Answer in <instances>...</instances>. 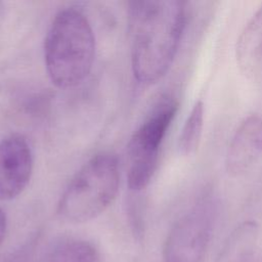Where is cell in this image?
I'll list each match as a JSON object with an SVG mask.
<instances>
[{
    "label": "cell",
    "mask_w": 262,
    "mask_h": 262,
    "mask_svg": "<svg viewBox=\"0 0 262 262\" xmlns=\"http://www.w3.org/2000/svg\"><path fill=\"white\" fill-rule=\"evenodd\" d=\"M185 23L186 7L182 1H135L130 4L131 63L139 83H155L168 72Z\"/></svg>",
    "instance_id": "6da1fadb"
},
{
    "label": "cell",
    "mask_w": 262,
    "mask_h": 262,
    "mask_svg": "<svg viewBox=\"0 0 262 262\" xmlns=\"http://www.w3.org/2000/svg\"><path fill=\"white\" fill-rule=\"evenodd\" d=\"M95 56V37L87 17L78 9L60 10L44 43V57L51 82L59 88L77 86L88 76Z\"/></svg>",
    "instance_id": "7a4b0ae2"
},
{
    "label": "cell",
    "mask_w": 262,
    "mask_h": 262,
    "mask_svg": "<svg viewBox=\"0 0 262 262\" xmlns=\"http://www.w3.org/2000/svg\"><path fill=\"white\" fill-rule=\"evenodd\" d=\"M119 183L117 158L110 152L92 157L61 194L57 215L69 223H84L96 218L116 199Z\"/></svg>",
    "instance_id": "3957f363"
},
{
    "label": "cell",
    "mask_w": 262,
    "mask_h": 262,
    "mask_svg": "<svg viewBox=\"0 0 262 262\" xmlns=\"http://www.w3.org/2000/svg\"><path fill=\"white\" fill-rule=\"evenodd\" d=\"M178 105L174 97L162 96L133 133L127 146V178L132 190H141L150 182L162 143L177 114Z\"/></svg>",
    "instance_id": "277c9868"
},
{
    "label": "cell",
    "mask_w": 262,
    "mask_h": 262,
    "mask_svg": "<svg viewBox=\"0 0 262 262\" xmlns=\"http://www.w3.org/2000/svg\"><path fill=\"white\" fill-rule=\"evenodd\" d=\"M215 215V205L209 199L185 213L166 237L164 262H202L212 236Z\"/></svg>",
    "instance_id": "5b68a950"
},
{
    "label": "cell",
    "mask_w": 262,
    "mask_h": 262,
    "mask_svg": "<svg viewBox=\"0 0 262 262\" xmlns=\"http://www.w3.org/2000/svg\"><path fill=\"white\" fill-rule=\"evenodd\" d=\"M33 154L27 139L13 134L0 141V200L16 198L28 185Z\"/></svg>",
    "instance_id": "8992f818"
},
{
    "label": "cell",
    "mask_w": 262,
    "mask_h": 262,
    "mask_svg": "<svg viewBox=\"0 0 262 262\" xmlns=\"http://www.w3.org/2000/svg\"><path fill=\"white\" fill-rule=\"evenodd\" d=\"M262 157V116L246 117L233 132L225 156V170L237 177L251 170Z\"/></svg>",
    "instance_id": "52a82bcc"
},
{
    "label": "cell",
    "mask_w": 262,
    "mask_h": 262,
    "mask_svg": "<svg viewBox=\"0 0 262 262\" xmlns=\"http://www.w3.org/2000/svg\"><path fill=\"white\" fill-rule=\"evenodd\" d=\"M235 59L249 79L262 77V5L242 30L235 44Z\"/></svg>",
    "instance_id": "ba28073f"
},
{
    "label": "cell",
    "mask_w": 262,
    "mask_h": 262,
    "mask_svg": "<svg viewBox=\"0 0 262 262\" xmlns=\"http://www.w3.org/2000/svg\"><path fill=\"white\" fill-rule=\"evenodd\" d=\"M258 233L255 221L241 223L228 235L215 262H247L255 250Z\"/></svg>",
    "instance_id": "9c48e42d"
},
{
    "label": "cell",
    "mask_w": 262,
    "mask_h": 262,
    "mask_svg": "<svg viewBox=\"0 0 262 262\" xmlns=\"http://www.w3.org/2000/svg\"><path fill=\"white\" fill-rule=\"evenodd\" d=\"M45 262H100L97 249L84 239H69L58 244Z\"/></svg>",
    "instance_id": "30bf717a"
},
{
    "label": "cell",
    "mask_w": 262,
    "mask_h": 262,
    "mask_svg": "<svg viewBox=\"0 0 262 262\" xmlns=\"http://www.w3.org/2000/svg\"><path fill=\"white\" fill-rule=\"evenodd\" d=\"M204 116V103L198 100L192 105L179 135L178 148L182 155L190 156L198 150L203 135Z\"/></svg>",
    "instance_id": "8fae6325"
},
{
    "label": "cell",
    "mask_w": 262,
    "mask_h": 262,
    "mask_svg": "<svg viewBox=\"0 0 262 262\" xmlns=\"http://www.w3.org/2000/svg\"><path fill=\"white\" fill-rule=\"evenodd\" d=\"M38 256V241L31 239L8 254L1 262H35Z\"/></svg>",
    "instance_id": "7c38bea8"
},
{
    "label": "cell",
    "mask_w": 262,
    "mask_h": 262,
    "mask_svg": "<svg viewBox=\"0 0 262 262\" xmlns=\"http://www.w3.org/2000/svg\"><path fill=\"white\" fill-rule=\"evenodd\" d=\"M6 228H7V220H6V215L4 211L0 208V246L2 245L5 234H6Z\"/></svg>",
    "instance_id": "4fadbf2b"
}]
</instances>
